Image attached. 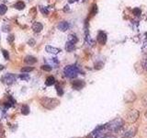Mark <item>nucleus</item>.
Wrapping results in <instances>:
<instances>
[{
	"mask_svg": "<svg viewBox=\"0 0 147 138\" xmlns=\"http://www.w3.org/2000/svg\"><path fill=\"white\" fill-rule=\"evenodd\" d=\"M124 125V121L121 118H116L112 120V121L109 122L107 124H105V129L109 132H115L117 133L119 131H121L123 128Z\"/></svg>",
	"mask_w": 147,
	"mask_h": 138,
	"instance_id": "f257e3e1",
	"label": "nucleus"
},
{
	"mask_svg": "<svg viewBox=\"0 0 147 138\" xmlns=\"http://www.w3.org/2000/svg\"><path fill=\"white\" fill-rule=\"evenodd\" d=\"M64 76L68 78H76L80 73V69L76 66H67L63 69Z\"/></svg>",
	"mask_w": 147,
	"mask_h": 138,
	"instance_id": "f03ea898",
	"label": "nucleus"
},
{
	"mask_svg": "<svg viewBox=\"0 0 147 138\" xmlns=\"http://www.w3.org/2000/svg\"><path fill=\"white\" fill-rule=\"evenodd\" d=\"M41 105L43 106L44 108L48 109V110H53L54 108H56L59 105L60 101L56 99H50V98H43L40 100Z\"/></svg>",
	"mask_w": 147,
	"mask_h": 138,
	"instance_id": "7ed1b4c3",
	"label": "nucleus"
},
{
	"mask_svg": "<svg viewBox=\"0 0 147 138\" xmlns=\"http://www.w3.org/2000/svg\"><path fill=\"white\" fill-rule=\"evenodd\" d=\"M140 116V112H139V110H131V112H129L128 114H127V121L129 122H131V123H133V122H135L138 118H139Z\"/></svg>",
	"mask_w": 147,
	"mask_h": 138,
	"instance_id": "20e7f679",
	"label": "nucleus"
},
{
	"mask_svg": "<svg viewBox=\"0 0 147 138\" xmlns=\"http://www.w3.org/2000/svg\"><path fill=\"white\" fill-rule=\"evenodd\" d=\"M138 129L135 126H131L130 128L126 129L123 131V133L121 135V138H132L136 135Z\"/></svg>",
	"mask_w": 147,
	"mask_h": 138,
	"instance_id": "39448f33",
	"label": "nucleus"
},
{
	"mask_svg": "<svg viewBox=\"0 0 147 138\" xmlns=\"http://www.w3.org/2000/svg\"><path fill=\"white\" fill-rule=\"evenodd\" d=\"M17 79V76L13 74H7L1 80H3L4 83H6L7 85H12L14 82L16 81Z\"/></svg>",
	"mask_w": 147,
	"mask_h": 138,
	"instance_id": "423d86ee",
	"label": "nucleus"
},
{
	"mask_svg": "<svg viewBox=\"0 0 147 138\" xmlns=\"http://www.w3.org/2000/svg\"><path fill=\"white\" fill-rule=\"evenodd\" d=\"M107 34H106V32H104L103 30H99L98 33V41L100 43V44H106V43H107Z\"/></svg>",
	"mask_w": 147,
	"mask_h": 138,
	"instance_id": "0eeeda50",
	"label": "nucleus"
},
{
	"mask_svg": "<svg viewBox=\"0 0 147 138\" xmlns=\"http://www.w3.org/2000/svg\"><path fill=\"white\" fill-rule=\"evenodd\" d=\"M72 86H73V89H76V90H80L82 89L83 87L86 86V83L83 81V80H75L72 83Z\"/></svg>",
	"mask_w": 147,
	"mask_h": 138,
	"instance_id": "6e6552de",
	"label": "nucleus"
},
{
	"mask_svg": "<svg viewBox=\"0 0 147 138\" xmlns=\"http://www.w3.org/2000/svg\"><path fill=\"white\" fill-rule=\"evenodd\" d=\"M68 28H69V24L66 22V21H62V22H60L59 23V25H58V29L60 30H62V31H65L68 30Z\"/></svg>",
	"mask_w": 147,
	"mask_h": 138,
	"instance_id": "1a4fd4ad",
	"label": "nucleus"
},
{
	"mask_svg": "<svg viewBox=\"0 0 147 138\" xmlns=\"http://www.w3.org/2000/svg\"><path fill=\"white\" fill-rule=\"evenodd\" d=\"M32 30H33L35 32H40L41 30H42V25H41L40 22H35L34 24L32 25Z\"/></svg>",
	"mask_w": 147,
	"mask_h": 138,
	"instance_id": "9d476101",
	"label": "nucleus"
},
{
	"mask_svg": "<svg viewBox=\"0 0 147 138\" xmlns=\"http://www.w3.org/2000/svg\"><path fill=\"white\" fill-rule=\"evenodd\" d=\"M46 51H47L48 53H54V54H57L59 52H60V49H57V48H53L52 46H46Z\"/></svg>",
	"mask_w": 147,
	"mask_h": 138,
	"instance_id": "9b49d317",
	"label": "nucleus"
},
{
	"mask_svg": "<svg viewBox=\"0 0 147 138\" xmlns=\"http://www.w3.org/2000/svg\"><path fill=\"white\" fill-rule=\"evenodd\" d=\"M65 49H66L67 52H73V51L76 49L75 43H70V41H67V43H66V45H65Z\"/></svg>",
	"mask_w": 147,
	"mask_h": 138,
	"instance_id": "f8f14e48",
	"label": "nucleus"
},
{
	"mask_svg": "<svg viewBox=\"0 0 147 138\" xmlns=\"http://www.w3.org/2000/svg\"><path fill=\"white\" fill-rule=\"evenodd\" d=\"M54 83H55V78L53 76H51L47 77V79L45 81V85L46 86H53Z\"/></svg>",
	"mask_w": 147,
	"mask_h": 138,
	"instance_id": "ddd939ff",
	"label": "nucleus"
},
{
	"mask_svg": "<svg viewBox=\"0 0 147 138\" xmlns=\"http://www.w3.org/2000/svg\"><path fill=\"white\" fill-rule=\"evenodd\" d=\"M25 63H27V64H35L36 62H37V60L35 59V57H33V56H27L26 58H25Z\"/></svg>",
	"mask_w": 147,
	"mask_h": 138,
	"instance_id": "4468645a",
	"label": "nucleus"
},
{
	"mask_svg": "<svg viewBox=\"0 0 147 138\" xmlns=\"http://www.w3.org/2000/svg\"><path fill=\"white\" fill-rule=\"evenodd\" d=\"M21 113L23 115H28L30 113V107L28 105H24V106H22V108H21Z\"/></svg>",
	"mask_w": 147,
	"mask_h": 138,
	"instance_id": "2eb2a0df",
	"label": "nucleus"
},
{
	"mask_svg": "<svg viewBox=\"0 0 147 138\" xmlns=\"http://www.w3.org/2000/svg\"><path fill=\"white\" fill-rule=\"evenodd\" d=\"M77 41H78V39H77V37L75 34H70L68 36V41H70V43H76Z\"/></svg>",
	"mask_w": 147,
	"mask_h": 138,
	"instance_id": "dca6fc26",
	"label": "nucleus"
},
{
	"mask_svg": "<svg viewBox=\"0 0 147 138\" xmlns=\"http://www.w3.org/2000/svg\"><path fill=\"white\" fill-rule=\"evenodd\" d=\"M132 14L136 17H139L142 15V9L140 7H134L132 9Z\"/></svg>",
	"mask_w": 147,
	"mask_h": 138,
	"instance_id": "f3484780",
	"label": "nucleus"
},
{
	"mask_svg": "<svg viewBox=\"0 0 147 138\" xmlns=\"http://www.w3.org/2000/svg\"><path fill=\"white\" fill-rule=\"evenodd\" d=\"M15 7L17 9H20V10H21V9H23L25 7V4H24V2L20 1V2H18V3L15 4Z\"/></svg>",
	"mask_w": 147,
	"mask_h": 138,
	"instance_id": "a211bd4d",
	"label": "nucleus"
},
{
	"mask_svg": "<svg viewBox=\"0 0 147 138\" xmlns=\"http://www.w3.org/2000/svg\"><path fill=\"white\" fill-rule=\"evenodd\" d=\"M7 7L5 5H0V15H4L7 12Z\"/></svg>",
	"mask_w": 147,
	"mask_h": 138,
	"instance_id": "6ab92c4d",
	"label": "nucleus"
},
{
	"mask_svg": "<svg viewBox=\"0 0 147 138\" xmlns=\"http://www.w3.org/2000/svg\"><path fill=\"white\" fill-rule=\"evenodd\" d=\"M96 13H98V7L96 5H93L91 8V16H95Z\"/></svg>",
	"mask_w": 147,
	"mask_h": 138,
	"instance_id": "aec40b11",
	"label": "nucleus"
},
{
	"mask_svg": "<svg viewBox=\"0 0 147 138\" xmlns=\"http://www.w3.org/2000/svg\"><path fill=\"white\" fill-rule=\"evenodd\" d=\"M20 78L22 80H25V81H29L30 80V76L28 75V74H21V75L20 76Z\"/></svg>",
	"mask_w": 147,
	"mask_h": 138,
	"instance_id": "412c9836",
	"label": "nucleus"
},
{
	"mask_svg": "<svg viewBox=\"0 0 147 138\" xmlns=\"http://www.w3.org/2000/svg\"><path fill=\"white\" fill-rule=\"evenodd\" d=\"M33 67H31V66H30V67H23V68H21V72L22 73H29V72H31L32 70H33Z\"/></svg>",
	"mask_w": 147,
	"mask_h": 138,
	"instance_id": "4be33fe9",
	"label": "nucleus"
},
{
	"mask_svg": "<svg viewBox=\"0 0 147 138\" xmlns=\"http://www.w3.org/2000/svg\"><path fill=\"white\" fill-rule=\"evenodd\" d=\"M142 52L144 53H147V40L144 41V44L142 46Z\"/></svg>",
	"mask_w": 147,
	"mask_h": 138,
	"instance_id": "5701e85b",
	"label": "nucleus"
},
{
	"mask_svg": "<svg viewBox=\"0 0 147 138\" xmlns=\"http://www.w3.org/2000/svg\"><path fill=\"white\" fill-rule=\"evenodd\" d=\"M56 90H57V94L59 96H62L63 94V89H62V87H60L59 85H56Z\"/></svg>",
	"mask_w": 147,
	"mask_h": 138,
	"instance_id": "b1692460",
	"label": "nucleus"
},
{
	"mask_svg": "<svg viewBox=\"0 0 147 138\" xmlns=\"http://www.w3.org/2000/svg\"><path fill=\"white\" fill-rule=\"evenodd\" d=\"M142 67H144V69H145V70L147 71V58H144V59H142Z\"/></svg>",
	"mask_w": 147,
	"mask_h": 138,
	"instance_id": "393cba45",
	"label": "nucleus"
},
{
	"mask_svg": "<svg viewBox=\"0 0 147 138\" xmlns=\"http://www.w3.org/2000/svg\"><path fill=\"white\" fill-rule=\"evenodd\" d=\"M41 68H42L44 71H48V72L52 70V67H51L50 66H48V64H46V66H41Z\"/></svg>",
	"mask_w": 147,
	"mask_h": 138,
	"instance_id": "a878e982",
	"label": "nucleus"
},
{
	"mask_svg": "<svg viewBox=\"0 0 147 138\" xmlns=\"http://www.w3.org/2000/svg\"><path fill=\"white\" fill-rule=\"evenodd\" d=\"M2 53H3L4 57H5V59H6V60H7V59L9 58V54H8V53H7V51L3 50V51H2Z\"/></svg>",
	"mask_w": 147,
	"mask_h": 138,
	"instance_id": "bb28decb",
	"label": "nucleus"
},
{
	"mask_svg": "<svg viewBox=\"0 0 147 138\" xmlns=\"http://www.w3.org/2000/svg\"><path fill=\"white\" fill-rule=\"evenodd\" d=\"M40 11L42 12L43 15H47V14L49 13V12H48V10H47V8H46V7H40Z\"/></svg>",
	"mask_w": 147,
	"mask_h": 138,
	"instance_id": "cd10ccee",
	"label": "nucleus"
},
{
	"mask_svg": "<svg viewBox=\"0 0 147 138\" xmlns=\"http://www.w3.org/2000/svg\"><path fill=\"white\" fill-rule=\"evenodd\" d=\"M14 40V36L13 35H10V36H8V38H7V41H9V43H12Z\"/></svg>",
	"mask_w": 147,
	"mask_h": 138,
	"instance_id": "c85d7f7f",
	"label": "nucleus"
},
{
	"mask_svg": "<svg viewBox=\"0 0 147 138\" xmlns=\"http://www.w3.org/2000/svg\"><path fill=\"white\" fill-rule=\"evenodd\" d=\"M34 43H35V41H34L33 39H30V40L29 41V44H30V46H33Z\"/></svg>",
	"mask_w": 147,
	"mask_h": 138,
	"instance_id": "c756f323",
	"label": "nucleus"
},
{
	"mask_svg": "<svg viewBox=\"0 0 147 138\" xmlns=\"http://www.w3.org/2000/svg\"><path fill=\"white\" fill-rule=\"evenodd\" d=\"M104 138H117L115 135H105Z\"/></svg>",
	"mask_w": 147,
	"mask_h": 138,
	"instance_id": "7c9ffc66",
	"label": "nucleus"
},
{
	"mask_svg": "<svg viewBox=\"0 0 147 138\" xmlns=\"http://www.w3.org/2000/svg\"><path fill=\"white\" fill-rule=\"evenodd\" d=\"M3 69H4V66H0V71L3 70Z\"/></svg>",
	"mask_w": 147,
	"mask_h": 138,
	"instance_id": "2f4dec72",
	"label": "nucleus"
},
{
	"mask_svg": "<svg viewBox=\"0 0 147 138\" xmlns=\"http://www.w3.org/2000/svg\"><path fill=\"white\" fill-rule=\"evenodd\" d=\"M145 117H146V118H147V112H146V113H145Z\"/></svg>",
	"mask_w": 147,
	"mask_h": 138,
	"instance_id": "473e14b6",
	"label": "nucleus"
}]
</instances>
